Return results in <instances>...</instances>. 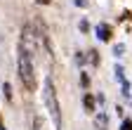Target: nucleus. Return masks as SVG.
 I'll list each match as a JSON object with an SVG mask.
<instances>
[{"instance_id": "10", "label": "nucleus", "mask_w": 132, "mask_h": 130, "mask_svg": "<svg viewBox=\"0 0 132 130\" xmlns=\"http://www.w3.org/2000/svg\"><path fill=\"white\" fill-rule=\"evenodd\" d=\"M113 52H116V55H123V52H125V45H116Z\"/></svg>"}, {"instance_id": "6", "label": "nucleus", "mask_w": 132, "mask_h": 130, "mask_svg": "<svg viewBox=\"0 0 132 130\" xmlns=\"http://www.w3.org/2000/svg\"><path fill=\"white\" fill-rule=\"evenodd\" d=\"M116 78H118L120 83H127V80H125V76H123V66H120V64H116Z\"/></svg>"}, {"instance_id": "15", "label": "nucleus", "mask_w": 132, "mask_h": 130, "mask_svg": "<svg viewBox=\"0 0 132 130\" xmlns=\"http://www.w3.org/2000/svg\"><path fill=\"white\" fill-rule=\"evenodd\" d=\"M0 128H3V125H0Z\"/></svg>"}, {"instance_id": "9", "label": "nucleus", "mask_w": 132, "mask_h": 130, "mask_svg": "<svg viewBox=\"0 0 132 130\" xmlns=\"http://www.w3.org/2000/svg\"><path fill=\"white\" fill-rule=\"evenodd\" d=\"M73 3H76V5H78V7H82V10H85V7H87V5H90V3H87V0H73Z\"/></svg>"}, {"instance_id": "2", "label": "nucleus", "mask_w": 132, "mask_h": 130, "mask_svg": "<svg viewBox=\"0 0 132 130\" xmlns=\"http://www.w3.org/2000/svg\"><path fill=\"white\" fill-rule=\"evenodd\" d=\"M43 100H45L50 116H52V123L57 128H61V111H59V102H57V90H54V83H52L50 76L43 80Z\"/></svg>"}, {"instance_id": "1", "label": "nucleus", "mask_w": 132, "mask_h": 130, "mask_svg": "<svg viewBox=\"0 0 132 130\" xmlns=\"http://www.w3.org/2000/svg\"><path fill=\"white\" fill-rule=\"evenodd\" d=\"M16 71H19V78L21 83L26 85V90H36L38 80H36V69H33V57L26 47L19 43V50H16Z\"/></svg>"}, {"instance_id": "11", "label": "nucleus", "mask_w": 132, "mask_h": 130, "mask_svg": "<svg viewBox=\"0 0 132 130\" xmlns=\"http://www.w3.org/2000/svg\"><path fill=\"white\" fill-rule=\"evenodd\" d=\"M120 130H132V121H123V125H120Z\"/></svg>"}, {"instance_id": "12", "label": "nucleus", "mask_w": 132, "mask_h": 130, "mask_svg": "<svg viewBox=\"0 0 132 130\" xmlns=\"http://www.w3.org/2000/svg\"><path fill=\"white\" fill-rule=\"evenodd\" d=\"M80 83H82V85H85V88H87V83H90V78H87L85 73H82V76H80Z\"/></svg>"}, {"instance_id": "8", "label": "nucleus", "mask_w": 132, "mask_h": 130, "mask_svg": "<svg viewBox=\"0 0 132 130\" xmlns=\"http://www.w3.org/2000/svg\"><path fill=\"white\" fill-rule=\"evenodd\" d=\"M33 130H43V125H40V118H38V116L33 118Z\"/></svg>"}, {"instance_id": "14", "label": "nucleus", "mask_w": 132, "mask_h": 130, "mask_svg": "<svg viewBox=\"0 0 132 130\" xmlns=\"http://www.w3.org/2000/svg\"><path fill=\"white\" fill-rule=\"evenodd\" d=\"M0 130H5V128H0Z\"/></svg>"}, {"instance_id": "7", "label": "nucleus", "mask_w": 132, "mask_h": 130, "mask_svg": "<svg viewBox=\"0 0 132 130\" xmlns=\"http://www.w3.org/2000/svg\"><path fill=\"white\" fill-rule=\"evenodd\" d=\"M3 92H5L7 100H12V88H10V83H5V85H3Z\"/></svg>"}, {"instance_id": "5", "label": "nucleus", "mask_w": 132, "mask_h": 130, "mask_svg": "<svg viewBox=\"0 0 132 130\" xmlns=\"http://www.w3.org/2000/svg\"><path fill=\"white\" fill-rule=\"evenodd\" d=\"M82 102H85V109L87 111H94V97L92 95H85V100H82Z\"/></svg>"}, {"instance_id": "3", "label": "nucleus", "mask_w": 132, "mask_h": 130, "mask_svg": "<svg viewBox=\"0 0 132 130\" xmlns=\"http://www.w3.org/2000/svg\"><path fill=\"white\" fill-rule=\"evenodd\" d=\"M38 36H36V31H33V26L31 24H26L24 26V31H21V45L26 47V50L28 52H33V50H36V45H38Z\"/></svg>"}, {"instance_id": "13", "label": "nucleus", "mask_w": 132, "mask_h": 130, "mask_svg": "<svg viewBox=\"0 0 132 130\" xmlns=\"http://www.w3.org/2000/svg\"><path fill=\"white\" fill-rule=\"evenodd\" d=\"M38 3H43V5H47V3H50V0H38Z\"/></svg>"}, {"instance_id": "4", "label": "nucleus", "mask_w": 132, "mask_h": 130, "mask_svg": "<svg viewBox=\"0 0 132 130\" xmlns=\"http://www.w3.org/2000/svg\"><path fill=\"white\" fill-rule=\"evenodd\" d=\"M94 33H97L99 40H109L111 38V26L109 24H97L94 26Z\"/></svg>"}]
</instances>
